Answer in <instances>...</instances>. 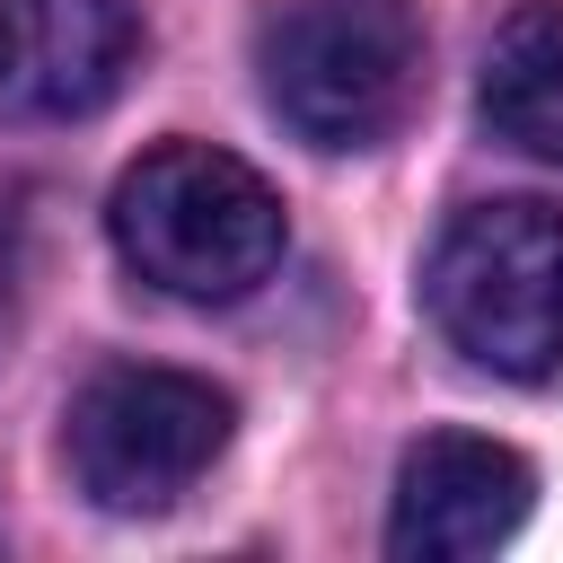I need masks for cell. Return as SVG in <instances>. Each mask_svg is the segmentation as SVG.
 <instances>
[{
    "mask_svg": "<svg viewBox=\"0 0 563 563\" xmlns=\"http://www.w3.org/2000/svg\"><path fill=\"white\" fill-rule=\"evenodd\" d=\"M106 229H114V255L150 290L194 299V308L246 299L255 282H273L290 246L282 194L238 150H211V141H158L150 158H132L114 176Z\"/></svg>",
    "mask_w": 563,
    "mask_h": 563,
    "instance_id": "1",
    "label": "cell"
},
{
    "mask_svg": "<svg viewBox=\"0 0 563 563\" xmlns=\"http://www.w3.org/2000/svg\"><path fill=\"white\" fill-rule=\"evenodd\" d=\"M422 308L493 378L563 369V202H466L422 264Z\"/></svg>",
    "mask_w": 563,
    "mask_h": 563,
    "instance_id": "2",
    "label": "cell"
},
{
    "mask_svg": "<svg viewBox=\"0 0 563 563\" xmlns=\"http://www.w3.org/2000/svg\"><path fill=\"white\" fill-rule=\"evenodd\" d=\"M264 106L308 150H378L422 88L413 0H282L255 35Z\"/></svg>",
    "mask_w": 563,
    "mask_h": 563,
    "instance_id": "3",
    "label": "cell"
},
{
    "mask_svg": "<svg viewBox=\"0 0 563 563\" xmlns=\"http://www.w3.org/2000/svg\"><path fill=\"white\" fill-rule=\"evenodd\" d=\"M238 405L194 378V369H150V361H114L70 396L62 422V457L79 475V493L114 519H158L176 510L229 449Z\"/></svg>",
    "mask_w": 563,
    "mask_h": 563,
    "instance_id": "4",
    "label": "cell"
},
{
    "mask_svg": "<svg viewBox=\"0 0 563 563\" xmlns=\"http://www.w3.org/2000/svg\"><path fill=\"white\" fill-rule=\"evenodd\" d=\"M537 510V466L484 431H431L405 449L396 466V501H387V554L405 563H466L493 554L528 528Z\"/></svg>",
    "mask_w": 563,
    "mask_h": 563,
    "instance_id": "5",
    "label": "cell"
},
{
    "mask_svg": "<svg viewBox=\"0 0 563 563\" xmlns=\"http://www.w3.org/2000/svg\"><path fill=\"white\" fill-rule=\"evenodd\" d=\"M132 62H141L132 0H0V97L44 123L114 106Z\"/></svg>",
    "mask_w": 563,
    "mask_h": 563,
    "instance_id": "6",
    "label": "cell"
},
{
    "mask_svg": "<svg viewBox=\"0 0 563 563\" xmlns=\"http://www.w3.org/2000/svg\"><path fill=\"white\" fill-rule=\"evenodd\" d=\"M475 97H484L493 141L563 167V0H528L501 18Z\"/></svg>",
    "mask_w": 563,
    "mask_h": 563,
    "instance_id": "7",
    "label": "cell"
},
{
    "mask_svg": "<svg viewBox=\"0 0 563 563\" xmlns=\"http://www.w3.org/2000/svg\"><path fill=\"white\" fill-rule=\"evenodd\" d=\"M9 282H18V220L0 202V325H9Z\"/></svg>",
    "mask_w": 563,
    "mask_h": 563,
    "instance_id": "8",
    "label": "cell"
}]
</instances>
